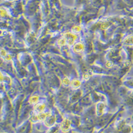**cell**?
Masks as SVG:
<instances>
[{"instance_id": "obj_1", "label": "cell", "mask_w": 133, "mask_h": 133, "mask_svg": "<svg viewBox=\"0 0 133 133\" xmlns=\"http://www.w3.org/2000/svg\"><path fill=\"white\" fill-rule=\"evenodd\" d=\"M74 50H75L76 52H80L82 50L83 47H82V45L81 44H77V45H76V46H74Z\"/></svg>"}, {"instance_id": "obj_2", "label": "cell", "mask_w": 133, "mask_h": 133, "mask_svg": "<svg viewBox=\"0 0 133 133\" xmlns=\"http://www.w3.org/2000/svg\"><path fill=\"white\" fill-rule=\"evenodd\" d=\"M44 106L42 105H38L37 106L35 107V109L38 112H41L42 111H43V110L44 109Z\"/></svg>"}]
</instances>
